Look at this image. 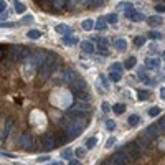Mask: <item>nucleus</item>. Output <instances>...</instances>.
<instances>
[{
  "label": "nucleus",
  "mask_w": 165,
  "mask_h": 165,
  "mask_svg": "<svg viewBox=\"0 0 165 165\" xmlns=\"http://www.w3.org/2000/svg\"><path fill=\"white\" fill-rule=\"evenodd\" d=\"M127 122H129V126H132V127H134V126H137V124L140 122V117L137 114H132V116H129Z\"/></svg>",
  "instance_id": "nucleus-19"
},
{
  "label": "nucleus",
  "mask_w": 165,
  "mask_h": 165,
  "mask_svg": "<svg viewBox=\"0 0 165 165\" xmlns=\"http://www.w3.org/2000/svg\"><path fill=\"white\" fill-rule=\"evenodd\" d=\"M101 81H103V84L107 88V89H109V81L106 79V76H103V74H101Z\"/></svg>",
  "instance_id": "nucleus-43"
},
{
  "label": "nucleus",
  "mask_w": 165,
  "mask_h": 165,
  "mask_svg": "<svg viewBox=\"0 0 165 165\" xmlns=\"http://www.w3.org/2000/svg\"><path fill=\"white\" fill-rule=\"evenodd\" d=\"M13 7H15V12L16 13H23L25 10H27V8H25V5L22 4V2H15V5H13Z\"/></svg>",
  "instance_id": "nucleus-26"
},
{
  "label": "nucleus",
  "mask_w": 165,
  "mask_h": 165,
  "mask_svg": "<svg viewBox=\"0 0 165 165\" xmlns=\"http://www.w3.org/2000/svg\"><path fill=\"white\" fill-rule=\"evenodd\" d=\"M103 111L104 112H109V111H111V107H109V104H107V103H103Z\"/></svg>",
  "instance_id": "nucleus-44"
},
{
  "label": "nucleus",
  "mask_w": 165,
  "mask_h": 165,
  "mask_svg": "<svg viewBox=\"0 0 165 165\" xmlns=\"http://www.w3.org/2000/svg\"><path fill=\"white\" fill-rule=\"evenodd\" d=\"M147 23L152 25V27H157V25H162L164 22H162L160 16H148V18H147Z\"/></svg>",
  "instance_id": "nucleus-18"
},
{
  "label": "nucleus",
  "mask_w": 165,
  "mask_h": 165,
  "mask_svg": "<svg viewBox=\"0 0 165 165\" xmlns=\"http://www.w3.org/2000/svg\"><path fill=\"white\" fill-rule=\"evenodd\" d=\"M127 16L131 18V20H134V22H142L145 18L144 15L140 12H134V10H131V12H127Z\"/></svg>",
  "instance_id": "nucleus-11"
},
{
  "label": "nucleus",
  "mask_w": 165,
  "mask_h": 165,
  "mask_svg": "<svg viewBox=\"0 0 165 165\" xmlns=\"http://www.w3.org/2000/svg\"><path fill=\"white\" fill-rule=\"evenodd\" d=\"M106 127H107V131H114L116 122H114V121H106Z\"/></svg>",
  "instance_id": "nucleus-36"
},
{
  "label": "nucleus",
  "mask_w": 165,
  "mask_h": 165,
  "mask_svg": "<svg viewBox=\"0 0 165 165\" xmlns=\"http://www.w3.org/2000/svg\"><path fill=\"white\" fill-rule=\"evenodd\" d=\"M76 38L74 37H70V35H66L65 38H63V43H65V45H74V43H76Z\"/></svg>",
  "instance_id": "nucleus-24"
},
{
  "label": "nucleus",
  "mask_w": 165,
  "mask_h": 165,
  "mask_svg": "<svg viewBox=\"0 0 165 165\" xmlns=\"http://www.w3.org/2000/svg\"><path fill=\"white\" fill-rule=\"evenodd\" d=\"M81 27H82V30H84V32H91V30L94 28V22L88 18V20H84L81 23Z\"/></svg>",
  "instance_id": "nucleus-17"
},
{
  "label": "nucleus",
  "mask_w": 165,
  "mask_h": 165,
  "mask_svg": "<svg viewBox=\"0 0 165 165\" xmlns=\"http://www.w3.org/2000/svg\"><path fill=\"white\" fill-rule=\"evenodd\" d=\"M73 2H76V4H86L88 0H73Z\"/></svg>",
  "instance_id": "nucleus-53"
},
{
  "label": "nucleus",
  "mask_w": 165,
  "mask_h": 165,
  "mask_svg": "<svg viewBox=\"0 0 165 165\" xmlns=\"http://www.w3.org/2000/svg\"><path fill=\"white\" fill-rule=\"evenodd\" d=\"M160 66V60L159 58H147L145 60V68L147 70H159Z\"/></svg>",
  "instance_id": "nucleus-9"
},
{
  "label": "nucleus",
  "mask_w": 165,
  "mask_h": 165,
  "mask_svg": "<svg viewBox=\"0 0 165 165\" xmlns=\"http://www.w3.org/2000/svg\"><path fill=\"white\" fill-rule=\"evenodd\" d=\"M70 165H79V160H73V159H71V160H70Z\"/></svg>",
  "instance_id": "nucleus-52"
},
{
  "label": "nucleus",
  "mask_w": 165,
  "mask_h": 165,
  "mask_svg": "<svg viewBox=\"0 0 165 165\" xmlns=\"http://www.w3.org/2000/svg\"><path fill=\"white\" fill-rule=\"evenodd\" d=\"M18 145H20L22 148H25V150H30V148H33V139L28 136V134H22Z\"/></svg>",
  "instance_id": "nucleus-7"
},
{
  "label": "nucleus",
  "mask_w": 165,
  "mask_h": 165,
  "mask_svg": "<svg viewBox=\"0 0 165 165\" xmlns=\"http://www.w3.org/2000/svg\"><path fill=\"white\" fill-rule=\"evenodd\" d=\"M0 10H2V13H4V10H7V5L4 4V0H2V4H0Z\"/></svg>",
  "instance_id": "nucleus-48"
},
{
  "label": "nucleus",
  "mask_w": 165,
  "mask_h": 165,
  "mask_svg": "<svg viewBox=\"0 0 165 165\" xmlns=\"http://www.w3.org/2000/svg\"><path fill=\"white\" fill-rule=\"evenodd\" d=\"M86 148H88V147H78L76 150H74L76 157H79V159H81V157H84V155H86Z\"/></svg>",
  "instance_id": "nucleus-30"
},
{
  "label": "nucleus",
  "mask_w": 165,
  "mask_h": 165,
  "mask_svg": "<svg viewBox=\"0 0 165 165\" xmlns=\"http://www.w3.org/2000/svg\"><path fill=\"white\" fill-rule=\"evenodd\" d=\"M84 126H86V119H82L81 116H78V117H71L70 122H68V126H66L65 134L70 137V139H74V137H78L79 134L84 131Z\"/></svg>",
  "instance_id": "nucleus-1"
},
{
  "label": "nucleus",
  "mask_w": 165,
  "mask_h": 165,
  "mask_svg": "<svg viewBox=\"0 0 165 165\" xmlns=\"http://www.w3.org/2000/svg\"><path fill=\"white\" fill-rule=\"evenodd\" d=\"M139 99L140 101H145V99H148L150 98V91H139Z\"/></svg>",
  "instance_id": "nucleus-29"
},
{
  "label": "nucleus",
  "mask_w": 165,
  "mask_h": 165,
  "mask_svg": "<svg viewBox=\"0 0 165 165\" xmlns=\"http://www.w3.org/2000/svg\"><path fill=\"white\" fill-rule=\"evenodd\" d=\"M71 155H73V150H71V148H65L61 152V157L66 159V160H71Z\"/></svg>",
  "instance_id": "nucleus-28"
},
{
  "label": "nucleus",
  "mask_w": 165,
  "mask_h": 165,
  "mask_svg": "<svg viewBox=\"0 0 165 165\" xmlns=\"http://www.w3.org/2000/svg\"><path fill=\"white\" fill-rule=\"evenodd\" d=\"M56 33H61V35H70L71 33V28H70V25H65V23H61V25H56Z\"/></svg>",
  "instance_id": "nucleus-12"
},
{
  "label": "nucleus",
  "mask_w": 165,
  "mask_h": 165,
  "mask_svg": "<svg viewBox=\"0 0 165 165\" xmlns=\"http://www.w3.org/2000/svg\"><path fill=\"white\" fill-rule=\"evenodd\" d=\"M94 28L96 30H104L106 28V22H104V18H99L98 22L94 23Z\"/></svg>",
  "instance_id": "nucleus-25"
},
{
  "label": "nucleus",
  "mask_w": 165,
  "mask_h": 165,
  "mask_svg": "<svg viewBox=\"0 0 165 165\" xmlns=\"http://www.w3.org/2000/svg\"><path fill=\"white\" fill-rule=\"evenodd\" d=\"M96 144H98V139H96V137H89V139L86 140V147L88 148H93Z\"/></svg>",
  "instance_id": "nucleus-31"
},
{
  "label": "nucleus",
  "mask_w": 165,
  "mask_h": 165,
  "mask_svg": "<svg viewBox=\"0 0 165 165\" xmlns=\"http://www.w3.org/2000/svg\"><path fill=\"white\" fill-rule=\"evenodd\" d=\"M104 165H119V164H117V162H116L114 159H111V160H107V162H106V164H104Z\"/></svg>",
  "instance_id": "nucleus-46"
},
{
  "label": "nucleus",
  "mask_w": 165,
  "mask_h": 165,
  "mask_svg": "<svg viewBox=\"0 0 165 165\" xmlns=\"http://www.w3.org/2000/svg\"><path fill=\"white\" fill-rule=\"evenodd\" d=\"M160 98L165 99V88H162V89H160Z\"/></svg>",
  "instance_id": "nucleus-51"
},
{
  "label": "nucleus",
  "mask_w": 165,
  "mask_h": 165,
  "mask_svg": "<svg viewBox=\"0 0 165 165\" xmlns=\"http://www.w3.org/2000/svg\"><path fill=\"white\" fill-rule=\"evenodd\" d=\"M12 126H13V124H12V121H8V122H7V126H5V129L2 131V136H0V140H2V142H4V140L8 137V132L12 131Z\"/></svg>",
  "instance_id": "nucleus-14"
},
{
  "label": "nucleus",
  "mask_w": 165,
  "mask_h": 165,
  "mask_svg": "<svg viewBox=\"0 0 165 165\" xmlns=\"http://www.w3.org/2000/svg\"><path fill=\"white\" fill-rule=\"evenodd\" d=\"M155 12H159V13H165V5H162V4L155 5Z\"/></svg>",
  "instance_id": "nucleus-37"
},
{
  "label": "nucleus",
  "mask_w": 165,
  "mask_h": 165,
  "mask_svg": "<svg viewBox=\"0 0 165 165\" xmlns=\"http://www.w3.org/2000/svg\"><path fill=\"white\" fill-rule=\"evenodd\" d=\"M58 145V136H53V134H46L41 140V148L43 150H51Z\"/></svg>",
  "instance_id": "nucleus-3"
},
{
  "label": "nucleus",
  "mask_w": 165,
  "mask_h": 165,
  "mask_svg": "<svg viewBox=\"0 0 165 165\" xmlns=\"http://www.w3.org/2000/svg\"><path fill=\"white\" fill-rule=\"evenodd\" d=\"M114 46H116V50H119V51H126V50H127V41L124 40V38H117V40L114 41Z\"/></svg>",
  "instance_id": "nucleus-10"
},
{
  "label": "nucleus",
  "mask_w": 165,
  "mask_h": 165,
  "mask_svg": "<svg viewBox=\"0 0 165 165\" xmlns=\"http://www.w3.org/2000/svg\"><path fill=\"white\" fill-rule=\"evenodd\" d=\"M76 78H78V76H76V73H74V71H71V70H68V71L65 73V81L70 82V84H71V82H73Z\"/></svg>",
  "instance_id": "nucleus-15"
},
{
  "label": "nucleus",
  "mask_w": 165,
  "mask_h": 165,
  "mask_svg": "<svg viewBox=\"0 0 165 165\" xmlns=\"http://www.w3.org/2000/svg\"><path fill=\"white\" fill-rule=\"evenodd\" d=\"M53 4L56 5L58 8H63V7H65V0H55Z\"/></svg>",
  "instance_id": "nucleus-40"
},
{
  "label": "nucleus",
  "mask_w": 165,
  "mask_h": 165,
  "mask_svg": "<svg viewBox=\"0 0 165 165\" xmlns=\"http://www.w3.org/2000/svg\"><path fill=\"white\" fill-rule=\"evenodd\" d=\"M8 56H10V60H13V61H23L25 48L23 46H12V48L8 50Z\"/></svg>",
  "instance_id": "nucleus-4"
},
{
  "label": "nucleus",
  "mask_w": 165,
  "mask_h": 165,
  "mask_svg": "<svg viewBox=\"0 0 165 165\" xmlns=\"http://www.w3.org/2000/svg\"><path fill=\"white\" fill-rule=\"evenodd\" d=\"M4 27H13V23H10V22H2V28Z\"/></svg>",
  "instance_id": "nucleus-47"
},
{
  "label": "nucleus",
  "mask_w": 165,
  "mask_h": 165,
  "mask_svg": "<svg viewBox=\"0 0 165 165\" xmlns=\"http://www.w3.org/2000/svg\"><path fill=\"white\" fill-rule=\"evenodd\" d=\"M112 111H114L116 114H122V112L126 111V106H124V104H114Z\"/></svg>",
  "instance_id": "nucleus-23"
},
{
  "label": "nucleus",
  "mask_w": 165,
  "mask_h": 165,
  "mask_svg": "<svg viewBox=\"0 0 165 165\" xmlns=\"http://www.w3.org/2000/svg\"><path fill=\"white\" fill-rule=\"evenodd\" d=\"M164 58H165V53H164Z\"/></svg>",
  "instance_id": "nucleus-55"
},
{
  "label": "nucleus",
  "mask_w": 165,
  "mask_h": 165,
  "mask_svg": "<svg viewBox=\"0 0 165 165\" xmlns=\"http://www.w3.org/2000/svg\"><path fill=\"white\" fill-rule=\"evenodd\" d=\"M30 22H33V16L32 15H25L23 20H22V23H30Z\"/></svg>",
  "instance_id": "nucleus-39"
},
{
  "label": "nucleus",
  "mask_w": 165,
  "mask_h": 165,
  "mask_svg": "<svg viewBox=\"0 0 165 165\" xmlns=\"http://www.w3.org/2000/svg\"><path fill=\"white\" fill-rule=\"evenodd\" d=\"M126 150H127V154L131 157H139L140 154H142V150H144V145L140 144V142H129L127 147H126Z\"/></svg>",
  "instance_id": "nucleus-5"
},
{
  "label": "nucleus",
  "mask_w": 165,
  "mask_h": 165,
  "mask_svg": "<svg viewBox=\"0 0 165 165\" xmlns=\"http://www.w3.org/2000/svg\"><path fill=\"white\" fill-rule=\"evenodd\" d=\"M162 37H164V35L159 32H148V40H160Z\"/></svg>",
  "instance_id": "nucleus-27"
},
{
  "label": "nucleus",
  "mask_w": 165,
  "mask_h": 165,
  "mask_svg": "<svg viewBox=\"0 0 165 165\" xmlns=\"http://www.w3.org/2000/svg\"><path fill=\"white\" fill-rule=\"evenodd\" d=\"M48 56H50V53H46L43 50H37V51H32V55L25 60V63L33 66V68H37V66L45 65V63L48 61Z\"/></svg>",
  "instance_id": "nucleus-2"
},
{
  "label": "nucleus",
  "mask_w": 165,
  "mask_h": 165,
  "mask_svg": "<svg viewBox=\"0 0 165 165\" xmlns=\"http://www.w3.org/2000/svg\"><path fill=\"white\" fill-rule=\"evenodd\" d=\"M106 0H91V4L94 5V7H99V5H103Z\"/></svg>",
  "instance_id": "nucleus-42"
},
{
  "label": "nucleus",
  "mask_w": 165,
  "mask_h": 165,
  "mask_svg": "<svg viewBox=\"0 0 165 165\" xmlns=\"http://www.w3.org/2000/svg\"><path fill=\"white\" fill-rule=\"evenodd\" d=\"M145 43V38L144 37H137V38H134V45L136 46H142Z\"/></svg>",
  "instance_id": "nucleus-33"
},
{
  "label": "nucleus",
  "mask_w": 165,
  "mask_h": 165,
  "mask_svg": "<svg viewBox=\"0 0 165 165\" xmlns=\"http://www.w3.org/2000/svg\"><path fill=\"white\" fill-rule=\"evenodd\" d=\"M81 50L86 51V53H93L94 51V45L91 41H81Z\"/></svg>",
  "instance_id": "nucleus-13"
},
{
  "label": "nucleus",
  "mask_w": 165,
  "mask_h": 165,
  "mask_svg": "<svg viewBox=\"0 0 165 165\" xmlns=\"http://www.w3.org/2000/svg\"><path fill=\"white\" fill-rule=\"evenodd\" d=\"M132 4H129V2H121L119 5H117V10H127V12H131L132 10Z\"/></svg>",
  "instance_id": "nucleus-21"
},
{
  "label": "nucleus",
  "mask_w": 165,
  "mask_h": 165,
  "mask_svg": "<svg viewBox=\"0 0 165 165\" xmlns=\"http://www.w3.org/2000/svg\"><path fill=\"white\" fill-rule=\"evenodd\" d=\"M116 162L119 165H127V162H129V154H127V150L126 148H121V150H117V152L114 154V157H112Z\"/></svg>",
  "instance_id": "nucleus-6"
},
{
  "label": "nucleus",
  "mask_w": 165,
  "mask_h": 165,
  "mask_svg": "<svg viewBox=\"0 0 165 165\" xmlns=\"http://www.w3.org/2000/svg\"><path fill=\"white\" fill-rule=\"evenodd\" d=\"M136 63H137L136 56H131V58H127V60H126V63H124V68H126V70H132V68L136 66Z\"/></svg>",
  "instance_id": "nucleus-16"
},
{
  "label": "nucleus",
  "mask_w": 165,
  "mask_h": 165,
  "mask_svg": "<svg viewBox=\"0 0 165 165\" xmlns=\"http://www.w3.org/2000/svg\"><path fill=\"white\" fill-rule=\"evenodd\" d=\"M27 37L32 38V40H38V38L41 37V32L40 30H30V32L27 33Z\"/></svg>",
  "instance_id": "nucleus-20"
},
{
  "label": "nucleus",
  "mask_w": 165,
  "mask_h": 165,
  "mask_svg": "<svg viewBox=\"0 0 165 165\" xmlns=\"http://www.w3.org/2000/svg\"><path fill=\"white\" fill-rule=\"evenodd\" d=\"M121 76H122V74H121L119 71H111V73H109V79H111V81H114V82L121 81Z\"/></svg>",
  "instance_id": "nucleus-22"
},
{
  "label": "nucleus",
  "mask_w": 165,
  "mask_h": 165,
  "mask_svg": "<svg viewBox=\"0 0 165 165\" xmlns=\"http://www.w3.org/2000/svg\"><path fill=\"white\" fill-rule=\"evenodd\" d=\"M2 155H5V157H12V159H13V157H16V155H13V154H10V152H2Z\"/></svg>",
  "instance_id": "nucleus-49"
},
{
  "label": "nucleus",
  "mask_w": 165,
  "mask_h": 165,
  "mask_svg": "<svg viewBox=\"0 0 165 165\" xmlns=\"http://www.w3.org/2000/svg\"><path fill=\"white\" fill-rule=\"evenodd\" d=\"M98 51H99L101 55H109V51H107L106 45H99V46H98Z\"/></svg>",
  "instance_id": "nucleus-35"
},
{
  "label": "nucleus",
  "mask_w": 165,
  "mask_h": 165,
  "mask_svg": "<svg viewBox=\"0 0 165 165\" xmlns=\"http://www.w3.org/2000/svg\"><path fill=\"white\" fill-rule=\"evenodd\" d=\"M159 114H160V107H157V106L148 111V116H150V117H155V116H159Z\"/></svg>",
  "instance_id": "nucleus-32"
},
{
  "label": "nucleus",
  "mask_w": 165,
  "mask_h": 165,
  "mask_svg": "<svg viewBox=\"0 0 165 165\" xmlns=\"http://www.w3.org/2000/svg\"><path fill=\"white\" fill-rule=\"evenodd\" d=\"M51 165H65V164H63V162H53Z\"/></svg>",
  "instance_id": "nucleus-54"
},
{
  "label": "nucleus",
  "mask_w": 165,
  "mask_h": 165,
  "mask_svg": "<svg viewBox=\"0 0 165 165\" xmlns=\"http://www.w3.org/2000/svg\"><path fill=\"white\" fill-rule=\"evenodd\" d=\"M157 127H159V126H150V127L142 134V137H144V139H148V140H154L157 136H159V129Z\"/></svg>",
  "instance_id": "nucleus-8"
},
{
  "label": "nucleus",
  "mask_w": 165,
  "mask_h": 165,
  "mask_svg": "<svg viewBox=\"0 0 165 165\" xmlns=\"http://www.w3.org/2000/svg\"><path fill=\"white\" fill-rule=\"evenodd\" d=\"M112 71H122V65H121V63H114V65H112Z\"/></svg>",
  "instance_id": "nucleus-38"
},
{
  "label": "nucleus",
  "mask_w": 165,
  "mask_h": 165,
  "mask_svg": "<svg viewBox=\"0 0 165 165\" xmlns=\"http://www.w3.org/2000/svg\"><path fill=\"white\" fill-rule=\"evenodd\" d=\"M114 142H116V139H114V137H111V139H107L106 147H107V148H109V147H112V145H114Z\"/></svg>",
  "instance_id": "nucleus-41"
},
{
  "label": "nucleus",
  "mask_w": 165,
  "mask_h": 165,
  "mask_svg": "<svg viewBox=\"0 0 165 165\" xmlns=\"http://www.w3.org/2000/svg\"><path fill=\"white\" fill-rule=\"evenodd\" d=\"M109 23H117V15L116 13H111V15H107V18H106Z\"/></svg>",
  "instance_id": "nucleus-34"
},
{
  "label": "nucleus",
  "mask_w": 165,
  "mask_h": 165,
  "mask_svg": "<svg viewBox=\"0 0 165 165\" xmlns=\"http://www.w3.org/2000/svg\"><path fill=\"white\" fill-rule=\"evenodd\" d=\"M50 160V155H43V157H38V162H46Z\"/></svg>",
  "instance_id": "nucleus-45"
},
{
  "label": "nucleus",
  "mask_w": 165,
  "mask_h": 165,
  "mask_svg": "<svg viewBox=\"0 0 165 165\" xmlns=\"http://www.w3.org/2000/svg\"><path fill=\"white\" fill-rule=\"evenodd\" d=\"M99 43H101V45H107V43H109V41H107L106 38H101V40H99Z\"/></svg>",
  "instance_id": "nucleus-50"
}]
</instances>
